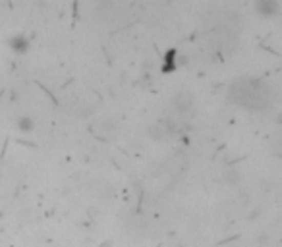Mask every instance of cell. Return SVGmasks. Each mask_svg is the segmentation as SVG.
I'll use <instances>...</instances> for the list:
<instances>
[{"label": "cell", "mask_w": 282, "mask_h": 247, "mask_svg": "<svg viewBox=\"0 0 282 247\" xmlns=\"http://www.w3.org/2000/svg\"><path fill=\"white\" fill-rule=\"evenodd\" d=\"M186 64V56H180L178 49H168L163 56V64H160V72L163 74H172L178 68Z\"/></svg>", "instance_id": "cell-1"}, {"label": "cell", "mask_w": 282, "mask_h": 247, "mask_svg": "<svg viewBox=\"0 0 282 247\" xmlns=\"http://www.w3.org/2000/svg\"><path fill=\"white\" fill-rule=\"evenodd\" d=\"M255 12L263 17H273L280 12V4L276 0H257L255 2Z\"/></svg>", "instance_id": "cell-2"}, {"label": "cell", "mask_w": 282, "mask_h": 247, "mask_svg": "<svg viewBox=\"0 0 282 247\" xmlns=\"http://www.w3.org/2000/svg\"><path fill=\"white\" fill-rule=\"evenodd\" d=\"M10 49L14 50V52H17V54H25L27 50H29V47H31V43H29V37L24 33H17L14 35L12 39L8 41Z\"/></svg>", "instance_id": "cell-3"}, {"label": "cell", "mask_w": 282, "mask_h": 247, "mask_svg": "<svg viewBox=\"0 0 282 247\" xmlns=\"http://www.w3.org/2000/svg\"><path fill=\"white\" fill-rule=\"evenodd\" d=\"M33 128H35V122L31 116H22V118H17V130H19V132L29 133V132H33Z\"/></svg>", "instance_id": "cell-4"}, {"label": "cell", "mask_w": 282, "mask_h": 247, "mask_svg": "<svg viewBox=\"0 0 282 247\" xmlns=\"http://www.w3.org/2000/svg\"><path fill=\"white\" fill-rule=\"evenodd\" d=\"M174 105L178 107V110H188L191 107V97L190 95H186V93H180V95H176L174 99Z\"/></svg>", "instance_id": "cell-5"}, {"label": "cell", "mask_w": 282, "mask_h": 247, "mask_svg": "<svg viewBox=\"0 0 282 247\" xmlns=\"http://www.w3.org/2000/svg\"><path fill=\"white\" fill-rule=\"evenodd\" d=\"M149 135L153 137V139L163 141L166 135H168V133H166V130L163 128V123H157V126H151V128H149Z\"/></svg>", "instance_id": "cell-6"}]
</instances>
